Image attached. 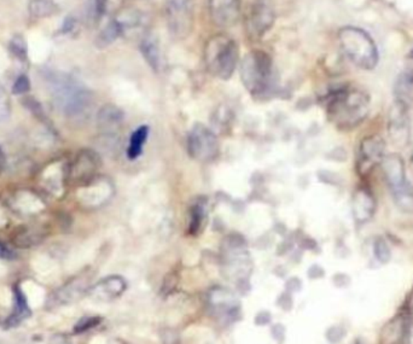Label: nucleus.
I'll return each instance as SVG.
<instances>
[{
  "label": "nucleus",
  "instance_id": "24",
  "mask_svg": "<svg viewBox=\"0 0 413 344\" xmlns=\"http://www.w3.org/2000/svg\"><path fill=\"white\" fill-rule=\"evenodd\" d=\"M14 296H15V304H14V310H12V314L6 319V326L8 328H12V326H17L21 324L23 320L27 319L28 317H30V308L25 299L23 291L21 290L20 286H16L15 291H14Z\"/></svg>",
  "mask_w": 413,
  "mask_h": 344
},
{
  "label": "nucleus",
  "instance_id": "5",
  "mask_svg": "<svg viewBox=\"0 0 413 344\" xmlns=\"http://www.w3.org/2000/svg\"><path fill=\"white\" fill-rule=\"evenodd\" d=\"M238 45L229 35L216 34L207 41L204 60L207 69L215 78L229 80L238 62Z\"/></svg>",
  "mask_w": 413,
  "mask_h": 344
},
{
  "label": "nucleus",
  "instance_id": "26",
  "mask_svg": "<svg viewBox=\"0 0 413 344\" xmlns=\"http://www.w3.org/2000/svg\"><path fill=\"white\" fill-rule=\"evenodd\" d=\"M149 135V127L148 126H140L139 128L131 135L130 146L127 150V156L130 160H135L142 154L144 148L145 141Z\"/></svg>",
  "mask_w": 413,
  "mask_h": 344
},
{
  "label": "nucleus",
  "instance_id": "3",
  "mask_svg": "<svg viewBox=\"0 0 413 344\" xmlns=\"http://www.w3.org/2000/svg\"><path fill=\"white\" fill-rule=\"evenodd\" d=\"M341 50L353 65L365 70L379 65V49L368 32L357 27H344L339 32Z\"/></svg>",
  "mask_w": 413,
  "mask_h": 344
},
{
  "label": "nucleus",
  "instance_id": "21",
  "mask_svg": "<svg viewBox=\"0 0 413 344\" xmlns=\"http://www.w3.org/2000/svg\"><path fill=\"white\" fill-rule=\"evenodd\" d=\"M124 4L125 0H90L87 4V17L92 22H98L103 17L118 15Z\"/></svg>",
  "mask_w": 413,
  "mask_h": 344
},
{
  "label": "nucleus",
  "instance_id": "38",
  "mask_svg": "<svg viewBox=\"0 0 413 344\" xmlns=\"http://www.w3.org/2000/svg\"><path fill=\"white\" fill-rule=\"evenodd\" d=\"M74 19H73V17H67L65 20V23H63V27H62V32H63V33H70L71 30H74Z\"/></svg>",
  "mask_w": 413,
  "mask_h": 344
},
{
  "label": "nucleus",
  "instance_id": "35",
  "mask_svg": "<svg viewBox=\"0 0 413 344\" xmlns=\"http://www.w3.org/2000/svg\"><path fill=\"white\" fill-rule=\"evenodd\" d=\"M30 90V81L28 79V76L25 75H21L12 86V93L14 95H25L28 91Z\"/></svg>",
  "mask_w": 413,
  "mask_h": 344
},
{
  "label": "nucleus",
  "instance_id": "18",
  "mask_svg": "<svg viewBox=\"0 0 413 344\" xmlns=\"http://www.w3.org/2000/svg\"><path fill=\"white\" fill-rule=\"evenodd\" d=\"M126 288H127V284L122 277L110 275V277L100 280L93 286H91L89 294L96 301L109 302L124 294Z\"/></svg>",
  "mask_w": 413,
  "mask_h": 344
},
{
  "label": "nucleus",
  "instance_id": "12",
  "mask_svg": "<svg viewBox=\"0 0 413 344\" xmlns=\"http://www.w3.org/2000/svg\"><path fill=\"white\" fill-rule=\"evenodd\" d=\"M389 138L394 145L403 148L410 140V119L408 106L395 102L389 114Z\"/></svg>",
  "mask_w": 413,
  "mask_h": 344
},
{
  "label": "nucleus",
  "instance_id": "9",
  "mask_svg": "<svg viewBox=\"0 0 413 344\" xmlns=\"http://www.w3.org/2000/svg\"><path fill=\"white\" fill-rule=\"evenodd\" d=\"M190 156L199 162H210L219 154V141L205 126L196 124L188 137Z\"/></svg>",
  "mask_w": 413,
  "mask_h": 344
},
{
  "label": "nucleus",
  "instance_id": "30",
  "mask_svg": "<svg viewBox=\"0 0 413 344\" xmlns=\"http://www.w3.org/2000/svg\"><path fill=\"white\" fill-rule=\"evenodd\" d=\"M9 50L11 54L15 56L17 60L25 62L27 60V56H28V51H27V45H25V41L21 35H16L10 43H9Z\"/></svg>",
  "mask_w": 413,
  "mask_h": 344
},
{
  "label": "nucleus",
  "instance_id": "25",
  "mask_svg": "<svg viewBox=\"0 0 413 344\" xmlns=\"http://www.w3.org/2000/svg\"><path fill=\"white\" fill-rule=\"evenodd\" d=\"M140 51L144 56L148 65L154 70H159L161 65V55H159V46L157 41L153 35L145 36L140 43Z\"/></svg>",
  "mask_w": 413,
  "mask_h": 344
},
{
  "label": "nucleus",
  "instance_id": "37",
  "mask_svg": "<svg viewBox=\"0 0 413 344\" xmlns=\"http://www.w3.org/2000/svg\"><path fill=\"white\" fill-rule=\"evenodd\" d=\"M0 259L1 260H14L16 259V253L14 250L6 246L4 243L0 242Z\"/></svg>",
  "mask_w": 413,
  "mask_h": 344
},
{
  "label": "nucleus",
  "instance_id": "15",
  "mask_svg": "<svg viewBox=\"0 0 413 344\" xmlns=\"http://www.w3.org/2000/svg\"><path fill=\"white\" fill-rule=\"evenodd\" d=\"M114 195V187L111 181L104 178L91 180L90 183L82 185L79 194L80 203L89 208H95L107 203Z\"/></svg>",
  "mask_w": 413,
  "mask_h": 344
},
{
  "label": "nucleus",
  "instance_id": "8",
  "mask_svg": "<svg viewBox=\"0 0 413 344\" xmlns=\"http://www.w3.org/2000/svg\"><path fill=\"white\" fill-rule=\"evenodd\" d=\"M164 16L170 33L178 39H184L194 28V0H166Z\"/></svg>",
  "mask_w": 413,
  "mask_h": 344
},
{
  "label": "nucleus",
  "instance_id": "34",
  "mask_svg": "<svg viewBox=\"0 0 413 344\" xmlns=\"http://www.w3.org/2000/svg\"><path fill=\"white\" fill-rule=\"evenodd\" d=\"M100 323V318H98V317H87V318L80 320L79 323L75 325L74 331L75 332H78V334L85 332V331L93 329Z\"/></svg>",
  "mask_w": 413,
  "mask_h": 344
},
{
  "label": "nucleus",
  "instance_id": "1",
  "mask_svg": "<svg viewBox=\"0 0 413 344\" xmlns=\"http://www.w3.org/2000/svg\"><path fill=\"white\" fill-rule=\"evenodd\" d=\"M56 106L65 116L79 120L89 114L92 106L90 90L71 75L52 73L47 78Z\"/></svg>",
  "mask_w": 413,
  "mask_h": 344
},
{
  "label": "nucleus",
  "instance_id": "2",
  "mask_svg": "<svg viewBox=\"0 0 413 344\" xmlns=\"http://www.w3.org/2000/svg\"><path fill=\"white\" fill-rule=\"evenodd\" d=\"M370 109V97L358 87L344 86L330 93L326 103L330 120L341 128H352L363 122Z\"/></svg>",
  "mask_w": 413,
  "mask_h": 344
},
{
  "label": "nucleus",
  "instance_id": "33",
  "mask_svg": "<svg viewBox=\"0 0 413 344\" xmlns=\"http://www.w3.org/2000/svg\"><path fill=\"white\" fill-rule=\"evenodd\" d=\"M11 105L9 95L0 84V122L5 121L10 116Z\"/></svg>",
  "mask_w": 413,
  "mask_h": 344
},
{
  "label": "nucleus",
  "instance_id": "22",
  "mask_svg": "<svg viewBox=\"0 0 413 344\" xmlns=\"http://www.w3.org/2000/svg\"><path fill=\"white\" fill-rule=\"evenodd\" d=\"M394 95L395 102L408 106L413 95V70H403V73L399 75L394 87Z\"/></svg>",
  "mask_w": 413,
  "mask_h": 344
},
{
  "label": "nucleus",
  "instance_id": "7",
  "mask_svg": "<svg viewBox=\"0 0 413 344\" xmlns=\"http://www.w3.org/2000/svg\"><path fill=\"white\" fill-rule=\"evenodd\" d=\"M223 273L237 283L245 282L252 273V260L245 240L238 235L225 238L221 245Z\"/></svg>",
  "mask_w": 413,
  "mask_h": 344
},
{
  "label": "nucleus",
  "instance_id": "4",
  "mask_svg": "<svg viewBox=\"0 0 413 344\" xmlns=\"http://www.w3.org/2000/svg\"><path fill=\"white\" fill-rule=\"evenodd\" d=\"M241 79L254 97L267 95L274 85L272 58L264 51H252L241 63Z\"/></svg>",
  "mask_w": 413,
  "mask_h": 344
},
{
  "label": "nucleus",
  "instance_id": "6",
  "mask_svg": "<svg viewBox=\"0 0 413 344\" xmlns=\"http://www.w3.org/2000/svg\"><path fill=\"white\" fill-rule=\"evenodd\" d=\"M384 179L393 195L394 203L403 213H413V189L406 178L403 157L398 154L384 156L382 160Z\"/></svg>",
  "mask_w": 413,
  "mask_h": 344
},
{
  "label": "nucleus",
  "instance_id": "31",
  "mask_svg": "<svg viewBox=\"0 0 413 344\" xmlns=\"http://www.w3.org/2000/svg\"><path fill=\"white\" fill-rule=\"evenodd\" d=\"M375 257L377 259L381 264H388L389 260L392 257V251L389 248L388 243L383 238H377L375 240L374 244Z\"/></svg>",
  "mask_w": 413,
  "mask_h": 344
},
{
  "label": "nucleus",
  "instance_id": "36",
  "mask_svg": "<svg viewBox=\"0 0 413 344\" xmlns=\"http://www.w3.org/2000/svg\"><path fill=\"white\" fill-rule=\"evenodd\" d=\"M403 344H413V320H408L403 337Z\"/></svg>",
  "mask_w": 413,
  "mask_h": 344
},
{
  "label": "nucleus",
  "instance_id": "19",
  "mask_svg": "<svg viewBox=\"0 0 413 344\" xmlns=\"http://www.w3.org/2000/svg\"><path fill=\"white\" fill-rule=\"evenodd\" d=\"M352 211L355 222L360 225L368 222V220L374 216L376 211V200L370 190L360 187L358 191H355L352 202Z\"/></svg>",
  "mask_w": 413,
  "mask_h": 344
},
{
  "label": "nucleus",
  "instance_id": "27",
  "mask_svg": "<svg viewBox=\"0 0 413 344\" xmlns=\"http://www.w3.org/2000/svg\"><path fill=\"white\" fill-rule=\"evenodd\" d=\"M121 35H124L122 30H121V25H120L116 19H113L108 25H105L103 30H100V35L97 36L96 44L98 45V47H105V46L113 44Z\"/></svg>",
  "mask_w": 413,
  "mask_h": 344
},
{
  "label": "nucleus",
  "instance_id": "20",
  "mask_svg": "<svg viewBox=\"0 0 413 344\" xmlns=\"http://www.w3.org/2000/svg\"><path fill=\"white\" fill-rule=\"evenodd\" d=\"M125 116L122 110L114 104H107L100 108L97 114V125L105 135H114L124 125Z\"/></svg>",
  "mask_w": 413,
  "mask_h": 344
},
{
  "label": "nucleus",
  "instance_id": "16",
  "mask_svg": "<svg viewBox=\"0 0 413 344\" xmlns=\"http://www.w3.org/2000/svg\"><path fill=\"white\" fill-rule=\"evenodd\" d=\"M386 144L377 135H371L361 141L359 148L358 170L360 174L368 173L386 156Z\"/></svg>",
  "mask_w": 413,
  "mask_h": 344
},
{
  "label": "nucleus",
  "instance_id": "40",
  "mask_svg": "<svg viewBox=\"0 0 413 344\" xmlns=\"http://www.w3.org/2000/svg\"><path fill=\"white\" fill-rule=\"evenodd\" d=\"M6 165H8V160H6L5 152L0 146V174L6 170Z\"/></svg>",
  "mask_w": 413,
  "mask_h": 344
},
{
  "label": "nucleus",
  "instance_id": "23",
  "mask_svg": "<svg viewBox=\"0 0 413 344\" xmlns=\"http://www.w3.org/2000/svg\"><path fill=\"white\" fill-rule=\"evenodd\" d=\"M408 320L397 317L384 326L379 337V344H399L403 342V332Z\"/></svg>",
  "mask_w": 413,
  "mask_h": 344
},
{
  "label": "nucleus",
  "instance_id": "17",
  "mask_svg": "<svg viewBox=\"0 0 413 344\" xmlns=\"http://www.w3.org/2000/svg\"><path fill=\"white\" fill-rule=\"evenodd\" d=\"M210 17L215 25L229 28L241 17V0H208Z\"/></svg>",
  "mask_w": 413,
  "mask_h": 344
},
{
  "label": "nucleus",
  "instance_id": "13",
  "mask_svg": "<svg viewBox=\"0 0 413 344\" xmlns=\"http://www.w3.org/2000/svg\"><path fill=\"white\" fill-rule=\"evenodd\" d=\"M100 159L97 152L92 150H82L75 157L70 168V179L80 185L90 183L96 178V173L100 168Z\"/></svg>",
  "mask_w": 413,
  "mask_h": 344
},
{
  "label": "nucleus",
  "instance_id": "32",
  "mask_svg": "<svg viewBox=\"0 0 413 344\" xmlns=\"http://www.w3.org/2000/svg\"><path fill=\"white\" fill-rule=\"evenodd\" d=\"M43 240V236L38 233V232H35V231H25L23 233H21V235L17 236V238H16V244L21 246V248H30V246H33V245L38 244Z\"/></svg>",
  "mask_w": 413,
  "mask_h": 344
},
{
  "label": "nucleus",
  "instance_id": "29",
  "mask_svg": "<svg viewBox=\"0 0 413 344\" xmlns=\"http://www.w3.org/2000/svg\"><path fill=\"white\" fill-rule=\"evenodd\" d=\"M58 8L52 0H30V15L36 19H45L55 15Z\"/></svg>",
  "mask_w": 413,
  "mask_h": 344
},
{
  "label": "nucleus",
  "instance_id": "11",
  "mask_svg": "<svg viewBox=\"0 0 413 344\" xmlns=\"http://www.w3.org/2000/svg\"><path fill=\"white\" fill-rule=\"evenodd\" d=\"M91 280H92V273L89 271L75 277L54 293L49 301V306L58 307L62 304L71 303L76 299H79L82 295L90 290Z\"/></svg>",
  "mask_w": 413,
  "mask_h": 344
},
{
  "label": "nucleus",
  "instance_id": "10",
  "mask_svg": "<svg viewBox=\"0 0 413 344\" xmlns=\"http://www.w3.org/2000/svg\"><path fill=\"white\" fill-rule=\"evenodd\" d=\"M208 302L210 310L220 321L232 323L237 319L241 306L237 297L230 290L215 288L208 295Z\"/></svg>",
  "mask_w": 413,
  "mask_h": 344
},
{
  "label": "nucleus",
  "instance_id": "14",
  "mask_svg": "<svg viewBox=\"0 0 413 344\" xmlns=\"http://www.w3.org/2000/svg\"><path fill=\"white\" fill-rule=\"evenodd\" d=\"M274 10L264 1H256L250 8L247 17V30L252 38L259 39L274 27Z\"/></svg>",
  "mask_w": 413,
  "mask_h": 344
},
{
  "label": "nucleus",
  "instance_id": "28",
  "mask_svg": "<svg viewBox=\"0 0 413 344\" xmlns=\"http://www.w3.org/2000/svg\"><path fill=\"white\" fill-rule=\"evenodd\" d=\"M205 218H207L205 203L199 200L190 210L189 232L191 235H199L201 229H203Z\"/></svg>",
  "mask_w": 413,
  "mask_h": 344
},
{
  "label": "nucleus",
  "instance_id": "39",
  "mask_svg": "<svg viewBox=\"0 0 413 344\" xmlns=\"http://www.w3.org/2000/svg\"><path fill=\"white\" fill-rule=\"evenodd\" d=\"M255 321H256V324L259 325L269 324V321H271V315H269V312H263V313H260L256 317Z\"/></svg>",
  "mask_w": 413,
  "mask_h": 344
}]
</instances>
